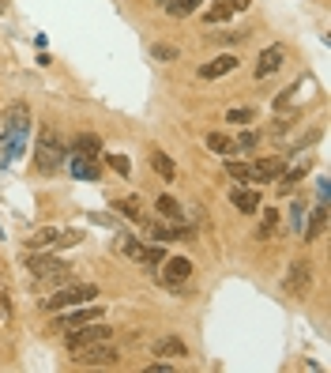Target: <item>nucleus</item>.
I'll return each mask as SVG.
<instances>
[{
  "instance_id": "1",
  "label": "nucleus",
  "mask_w": 331,
  "mask_h": 373,
  "mask_svg": "<svg viewBox=\"0 0 331 373\" xmlns=\"http://www.w3.org/2000/svg\"><path fill=\"white\" fill-rule=\"evenodd\" d=\"M34 166L42 173H53L64 166V140L53 125H42L38 129V140H34Z\"/></svg>"
},
{
  "instance_id": "2",
  "label": "nucleus",
  "mask_w": 331,
  "mask_h": 373,
  "mask_svg": "<svg viewBox=\"0 0 331 373\" xmlns=\"http://www.w3.org/2000/svg\"><path fill=\"white\" fill-rule=\"evenodd\" d=\"M91 298H98V287H91V283H64L61 290H53V295L42 301V309L45 313H61V309L83 306V301H91Z\"/></svg>"
},
{
  "instance_id": "3",
  "label": "nucleus",
  "mask_w": 331,
  "mask_h": 373,
  "mask_svg": "<svg viewBox=\"0 0 331 373\" xmlns=\"http://www.w3.org/2000/svg\"><path fill=\"white\" fill-rule=\"evenodd\" d=\"M120 253H125L128 260H136V264H143L147 272H155V268L166 260L162 245H155V242H151V245H143L140 237H132V234H125V237H120Z\"/></svg>"
},
{
  "instance_id": "4",
  "label": "nucleus",
  "mask_w": 331,
  "mask_h": 373,
  "mask_svg": "<svg viewBox=\"0 0 331 373\" xmlns=\"http://www.w3.org/2000/svg\"><path fill=\"white\" fill-rule=\"evenodd\" d=\"M113 328H106L102 321H91V324H79V328L68 332V351H83V347H94V343H109Z\"/></svg>"
},
{
  "instance_id": "5",
  "label": "nucleus",
  "mask_w": 331,
  "mask_h": 373,
  "mask_svg": "<svg viewBox=\"0 0 331 373\" xmlns=\"http://www.w3.org/2000/svg\"><path fill=\"white\" fill-rule=\"evenodd\" d=\"M282 287H286V295L305 298V290L312 287V264L309 260H294V264L286 268V275H282Z\"/></svg>"
},
{
  "instance_id": "6",
  "label": "nucleus",
  "mask_w": 331,
  "mask_h": 373,
  "mask_svg": "<svg viewBox=\"0 0 331 373\" xmlns=\"http://www.w3.org/2000/svg\"><path fill=\"white\" fill-rule=\"evenodd\" d=\"M91 321H102V309L98 306H68V313L61 309V317H56V328H79V324H91Z\"/></svg>"
},
{
  "instance_id": "7",
  "label": "nucleus",
  "mask_w": 331,
  "mask_h": 373,
  "mask_svg": "<svg viewBox=\"0 0 331 373\" xmlns=\"http://www.w3.org/2000/svg\"><path fill=\"white\" fill-rule=\"evenodd\" d=\"M245 8H248V0H211V8L204 12V23L207 27H219V23L233 19V15L245 12Z\"/></svg>"
},
{
  "instance_id": "8",
  "label": "nucleus",
  "mask_w": 331,
  "mask_h": 373,
  "mask_svg": "<svg viewBox=\"0 0 331 373\" xmlns=\"http://www.w3.org/2000/svg\"><path fill=\"white\" fill-rule=\"evenodd\" d=\"M76 354V366H113V362L120 359L113 347L106 343H94V347H83V351H72Z\"/></svg>"
},
{
  "instance_id": "9",
  "label": "nucleus",
  "mask_w": 331,
  "mask_h": 373,
  "mask_svg": "<svg viewBox=\"0 0 331 373\" xmlns=\"http://www.w3.org/2000/svg\"><path fill=\"white\" fill-rule=\"evenodd\" d=\"M282 61H286V50H282V45H268V50L260 53V61H256V79L275 76L282 68Z\"/></svg>"
},
{
  "instance_id": "10",
  "label": "nucleus",
  "mask_w": 331,
  "mask_h": 373,
  "mask_svg": "<svg viewBox=\"0 0 331 373\" xmlns=\"http://www.w3.org/2000/svg\"><path fill=\"white\" fill-rule=\"evenodd\" d=\"M192 275V260H184V257H173V260H166V268H162V283L169 290H177L184 279Z\"/></svg>"
},
{
  "instance_id": "11",
  "label": "nucleus",
  "mask_w": 331,
  "mask_h": 373,
  "mask_svg": "<svg viewBox=\"0 0 331 373\" xmlns=\"http://www.w3.org/2000/svg\"><path fill=\"white\" fill-rule=\"evenodd\" d=\"M286 173V162L282 158H256L253 162V181L256 185H268V181H275Z\"/></svg>"
},
{
  "instance_id": "12",
  "label": "nucleus",
  "mask_w": 331,
  "mask_h": 373,
  "mask_svg": "<svg viewBox=\"0 0 331 373\" xmlns=\"http://www.w3.org/2000/svg\"><path fill=\"white\" fill-rule=\"evenodd\" d=\"M151 351H155V359H189V347L177 336H158L155 343H151Z\"/></svg>"
},
{
  "instance_id": "13",
  "label": "nucleus",
  "mask_w": 331,
  "mask_h": 373,
  "mask_svg": "<svg viewBox=\"0 0 331 373\" xmlns=\"http://www.w3.org/2000/svg\"><path fill=\"white\" fill-rule=\"evenodd\" d=\"M68 170H72V178H79V181H94V178H98V162L87 158V155H76V151H72V158H68Z\"/></svg>"
},
{
  "instance_id": "14",
  "label": "nucleus",
  "mask_w": 331,
  "mask_h": 373,
  "mask_svg": "<svg viewBox=\"0 0 331 373\" xmlns=\"http://www.w3.org/2000/svg\"><path fill=\"white\" fill-rule=\"evenodd\" d=\"M237 68V57H230V53H222V57L207 61V65H200V79H219L226 72H233Z\"/></svg>"
},
{
  "instance_id": "15",
  "label": "nucleus",
  "mask_w": 331,
  "mask_h": 373,
  "mask_svg": "<svg viewBox=\"0 0 331 373\" xmlns=\"http://www.w3.org/2000/svg\"><path fill=\"white\" fill-rule=\"evenodd\" d=\"M27 268H30V275H34V279H42V275H50V272H56V268H64V260L45 257V253L34 249V257H27Z\"/></svg>"
},
{
  "instance_id": "16",
  "label": "nucleus",
  "mask_w": 331,
  "mask_h": 373,
  "mask_svg": "<svg viewBox=\"0 0 331 373\" xmlns=\"http://www.w3.org/2000/svg\"><path fill=\"white\" fill-rule=\"evenodd\" d=\"M151 166H155V173L162 181H177V162L166 155L162 147H151Z\"/></svg>"
},
{
  "instance_id": "17",
  "label": "nucleus",
  "mask_w": 331,
  "mask_h": 373,
  "mask_svg": "<svg viewBox=\"0 0 331 373\" xmlns=\"http://www.w3.org/2000/svg\"><path fill=\"white\" fill-rule=\"evenodd\" d=\"M233 208L237 211H245V215H253L256 208H260V193H256V189H233Z\"/></svg>"
},
{
  "instance_id": "18",
  "label": "nucleus",
  "mask_w": 331,
  "mask_h": 373,
  "mask_svg": "<svg viewBox=\"0 0 331 373\" xmlns=\"http://www.w3.org/2000/svg\"><path fill=\"white\" fill-rule=\"evenodd\" d=\"M324 226H328V208H324V204H317L312 215H309V226H305V242H317V237L324 234Z\"/></svg>"
},
{
  "instance_id": "19",
  "label": "nucleus",
  "mask_w": 331,
  "mask_h": 373,
  "mask_svg": "<svg viewBox=\"0 0 331 373\" xmlns=\"http://www.w3.org/2000/svg\"><path fill=\"white\" fill-rule=\"evenodd\" d=\"M155 208L162 211V215L169 219V223H184V208L173 200V196H158V204H155Z\"/></svg>"
},
{
  "instance_id": "20",
  "label": "nucleus",
  "mask_w": 331,
  "mask_h": 373,
  "mask_svg": "<svg viewBox=\"0 0 331 373\" xmlns=\"http://www.w3.org/2000/svg\"><path fill=\"white\" fill-rule=\"evenodd\" d=\"M56 234H61V230H53V226H42V230H34V234L27 237V245H30V249H50V245L56 242Z\"/></svg>"
},
{
  "instance_id": "21",
  "label": "nucleus",
  "mask_w": 331,
  "mask_h": 373,
  "mask_svg": "<svg viewBox=\"0 0 331 373\" xmlns=\"http://www.w3.org/2000/svg\"><path fill=\"white\" fill-rule=\"evenodd\" d=\"M305 91H309V83H305V79H297V83H290L286 87V91H282L279 94V98H275V109H286L290 106V102H294V98H301V94Z\"/></svg>"
},
{
  "instance_id": "22",
  "label": "nucleus",
  "mask_w": 331,
  "mask_h": 373,
  "mask_svg": "<svg viewBox=\"0 0 331 373\" xmlns=\"http://www.w3.org/2000/svg\"><path fill=\"white\" fill-rule=\"evenodd\" d=\"M200 4H204V0H166V12L173 15V19H184V15H192Z\"/></svg>"
},
{
  "instance_id": "23",
  "label": "nucleus",
  "mask_w": 331,
  "mask_h": 373,
  "mask_svg": "<svg viewBox=\"0 0 331 373\" xmlns=\"http://www.w3.org/2000/svg\"><path fill=\"white\" fill-rule=\"evenodd\" d=\"M207 147H211L215 155H233V151H237V144H233L226 132H211V136H207Z\"/></svg>"
},
{
  "instance_id": "24",
  "label": "nucleus",
  "mask_w": 331,
  "mask_h": 373,
  "mask_svg": "<svg viewBox=\"0 0 331 373\" xmlns=\"http://www.w3.org/2000/svg\"><path fill=\"white\" fill-rule=\"evenodd\" d=\"M76 155H87V158H98V151H102V144H98V136H79L76 140Z\"/></svg>"
},
{
  "instance_id": "25",
  "label": "nucleus",
  "mask_w": 331,
  "mask_h": 373,
  "mask_svg": "<svg viewBox=\"0 0 331 373\" xmlns=\"http://www.w3.org/2000/svg\"><path fill=\"white\" fill-rule=\"evenodd\" d=\"M226 173L245 185V181H253V162H233V158H230V162H226Z\"/></svg>"
},
{
  "instance_id": "26",
  "label": "nucleus",
  "mask_w": 331,
  "mask_h": 373,
  "mask_svg": "<svg viewBox=\"0 0 331 373\" xmlns=\"http://www.w3.org/2000/svg\"><path fill=\"white\" fill-rule=\"evenodd\" d=\"M279 226V211L275 208H268V211H264V223H260V230H256V237H260V242H268V237H271V230H275Z\"/></svg>"
},
{
  "instance_id": "27",
  "label": "nucleus",
  "mask_w": 331,
  "mask_h": 373,
  "mask_svg": "<svg viewBox=\"0 0 331 373\" xmlns=\"http://www.w3.org/2000/svg\"><path fill=\"white\" fill-rule=\"evenodd\" d=\"M253 109H248V106H233L230 109V114H226V121H230V125H253Z\"/></svg>"
},
{
  "instance_id": "28",
  "label": "nucleus",
  "mask_w": 331,
  "mask_h": 373,
  "mask_svg": "<svg viewBox=\"0 0 331 373\" xmlns=\"http://www.w3.org/2000/svg\"><path fill=\"white\" fill-rule=\"evenodd\" d=\"M151 237H158V242H177V226H162V223H151Z\"/></svg>"
},
{
  "instance_id": "29",
  "label": "nucleus",
  "mask_w": 331,
  "mask_h": 373,
  "mask_svg": "<svg viewBox=\"0 0 331 373\" xmlns=\"http://www.w3.org/2000/svg\"><path fill=\"white\" fill-rule=\"evenodd\" d=\"M117 211H125L128 219H140V200H136V196H128V200H117Z\"/></svg>"
},
{
  "instance_id": "30",
  "label": "nucleus",
  "mask_w": 331,
  "mask_h": 373,
  "mask_svg": "<svg viewBox=\"0 0 331 373\" xmlns=\"http://www.w3.org/2000/svg\"><path fill=\"white\" fill-rule=\"evenodd\" d=\"M151 57H155V61H173V57H177V45H166V42H158L155 50H151Z\"/></svg>"
},
{
  "instance_id": "31",
  "label": "nucleus",
  "mask_w": 331,
  "mask_h": 373,
  "mask_svg": "<svg viewBox=\"0 0 331 373\" xmlns=\"http://www.w3.org/2000/svg\"><path fill=\"white\" fill-rule=\"evenodd\" d=\"M109 166H113L117 173H128V170H132V162H128L125 155H109Z\"/></svg>"
},
{
  "instance_id": "32",
  "label": "nucleus",
  "mask_w": 331,
  "mask_h": 373,
  "mask_svg": "<svg viewBox=\"0 0 331 373\" xmlns=\"http://www.w3.org/2000/svg\"><path fill=\"white\" fill-rule=\"evenodd\" d=\"M233 144H237V151H248V147L256 144V136H253V132H241V136L233 140Z\"/></svg>"
},
{
  "instance_id": "33",
  "label": "nucleus",
  "mask_w": 331,
  "mask_h": 373,
  "mask_svg": "<svg viewBox=\"0 0 331 373\" xmlns=\"http://www.w3.org/2000/svg\"><path fill=\"white\" fill-rule=\"evenodd\" d=\"M0 313H4V317L12 313V306H8V298H4V295H0Z\"/></svg>"
},
{
  "instance_id": "34",
  "label": "nucleus",
  "mask_w": 331,
  "mask_h": 373,
  "mask_svg": "<svg viewBox=\"0 0 331 373\" xmlns=\"http://www.w3.org/2000/svg\"><path fill=\"white\" fill-rule=\"evenodd\" d=\"M4 8H8V0H0V12H4Z\"/></svg>"
},
{
  "instance_id": "35",
  "label": "nucleus",
  "mask_w": 331,
  "mask_h": 373,
  "mask_svg": "<svg viewBox=\"0 0 331 373\" xmlns=\"http://www.w3.org/2000/svg\"><path fill=\"white\" fill-rule=\"evenodd\" d=\"M158 4H162V8H166V0H158Z\"/></svg>"
}]
</instances>
